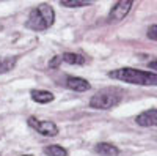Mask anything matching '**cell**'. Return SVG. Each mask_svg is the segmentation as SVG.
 <instances>
[{"label":"cell","instance_id":"obj_1","mask_svg":"<svg viewBox=\"0 0 157 156\" xmlns=\"http://www.w3.org/2000/svg\"><path fill=\"white\" fill-rule=\"evenodd\" d=\"M55 22V11L47 3H39L35 6L25 21V27L35 32H44L50 29Z\"/></svg>","mask_w":157,"mask_h":156},{"label":"cell","instance_id":"obj_2","mask_svg":"<svg viewBox=\"0 0 157 156\" xmlns=\"http://www.w3.org/2000/svg\"><path fill=\"white\" fill-rule=\"evenodd\" d=\"M110 79L123 81L135 85H155L157 84V76L155 73L151 71H143V70H135V68H120L113 70L109 73Z\"/></svg>","mask_w":157,"mask_h":156},{"label":"cell","instance_id":"obj_3","mask_svg":"<svg viewBox=\"0 0 157 156\" xmlns=\"http://www.w3.org/2000/svg\"><path fill=\"white\" fill-rule=\"evenodd\" d=\"M123 99V90L116 87H109L104 88L96 95L91 96L90 99V107L93 109H101V110H109L121 102Z\"/></svg>","mask_w":157,"mask_h":156},{"label":"cell","instance_id":"obj_4","mask_svg":"<svg viewBox=\"0 0 157 156\" xmlns=\"http://www.w3.org/2000/svg\"><path fill=\"white\" fill-rule=\"evenodd\" d=\"M29 126L33 128L35 131H38L39 134H43L46 137H55L58 134V126L54 122H49V120H38L35 117H30L27 120Z\"/></svg>","mask_w":157,"mask_h":156},{"label":"cell","instance_id":"obj_5","mask_svg":"<svg viewBox=\"0 0 157 156\" xmlns=\"http://www.w3.org/2000/svg\"><path fill=\"white\" fill-rule=\"evenodd\" d=\"M134 2L132 0H120V2L113 3L110 13H109V21H121L127 16V13L130 11V8H132Z\"/></svg>","mask_w":157,"mask_h":156},{"label":"cell","instance_id":"obj_6","mask_svg":"<svg viewBox=\"0 0 157 156\" xmlns=\"http://www.w3.org/2000/svg\"><path fill=\"white\" fill-rule=\"evenodd\" d=\"M137 125L143 126V128H151V126H155L157 123V109L152 107V109H148L145 112H141L137 115L135 118Z\"/></svg>","mask_w":157,"mask_h":156},{"label":"cell","instance_id":"obj_7","mask_svg":"<svg viewBox=\"0 0 157 156\" xmlns=\"http://www.w3.org/2000/svg\"><path fill=\"white\" fill-rule=\"evenodd\" d=\"M66 87L74 92H88L91 88L90 82L83 77H77V76H68L66 77Z\"/></svg>","mask_w":157,"mask_h":156},{"label":"cell","instance_id":"obj_8","mask_svg":"<svg viewBox=\"0 0 157 156\" xmlns=\"http://www.w3.org/2000/svg\"><path fill=\"white\" fill-rule=\"evenodd\" d=\"M94 151L101 156H118L120 154V148L113 144H109V142H101L94 147Z\"/></svg>","mask_w":157,"mask_h":156},{"label":"cell","instance_id":"obj_9","mask_svg":"<svg viewBox=\"0 0 157 156\" xmlns=\"http://www.w3.org/2000/svg\"><path fill=\"white\" fill-rule=\"evenodd\" d=\"M30 96L35 102H39V104H47V102H52L55 99L54 93L47 92V90H32Z\"/></svg>","mask_w":157,"mask_h":156},{"label":"cell","instance_id":"obj_10","mask_svg":"<svg viewBox=\"0 0 157 156\" xmlns=\"http://www.w3.org/2000/svg\"><path fill=\"white\" fill-rule=\"evenodd\" d=\"M60 57H61V62L69 63V65H85L86 63V58L80 54H75V52H66V54H63Z\"/></svg>","mask_w":157,"mask_h":156},{"label":"cell","instance_id":"obj_11","mask_svg":"<svg viewBox=\"0 0 157 156\" xmlns=\"http://www.w3.org/2000/svg\"><path fill=\"white\" fill-rule=\"evenodd\" d=\"M16 63H17V57H2L0 58V74L11 71L16 66Z\"/></svg>","mask_w":157,"mask_h":156},{"label":"cell","instance_id":"obj_12","mask_svg":"<svg viewBox=\"0 0 157 156\" xmlns=\"http://www.w3.org/2000/svg\"><path fill=\"white\" fill-rule=\"evenodd\" d=\"M44 153L47 156H68V150L60 145H49L44 148Z\"/></svg>","mask_w":157,"mask_h":156},{"label":"cell","instance_id":"obj_13","mask_svg":"<svg viewBox=\"0 0 157 156\" xmlns=\"http://www.w3.org/2000/svg\"><path fill=\"white\" fill-rule=\"evenodd\" d=\"M93 2H86V0H61L60 5L61 6H68V8H82V6H90Z\"/></svg>","mask_w":157,"mask_h":156},{"label":"cell","instance_id":"obj_14","mask_svg":"<svg viewBox=\"0 0 157 156\" xmlns=\"http://www.w3.org/2000/svg\"><path fill=\"white\" fill-rule=\"evenodd\" d=\"M155 30H157V25H155V24H152L151 27L148 29V38H149V40H152V41L157 40V33H155Z\"/></svg>","mask_w":157,"mask_h":156},{"label":"cell","instance_id":"obj_15","mask_svg":"<svg viewBox=\"0 0 157 156\" xmlns=\"http://www.w3.org/2000/svg\"><path fill=\"white\" fill-rule=\"evenodd\" d=\"M60 63H61V57H60V55H57V57H54V58L50 60L49 66H50V68H57V66H58Z\"/></svg>","mask_w":157,"mask_h":156},{"label":"cell","instance_id":"obj_16","mask_svg":"<svg viewBox=\"0 0 157 156\" xmlns=\"http://www.w3.org/2000/svg\"><path fill=\"white\" fill-rule=\"evenodd\" d=\"M149 68H152V70H155V62H151V63H149Z\"/></svg>","mask_w":157,"mask_h":156},{"label":"cell","instance_id":"obj_17","mask_svg":"<svg viewBox=\"0 0 157 156\" xmlns=\"http://www.w3.org/2000/svg\"><path fill=\"white\" fill-rule=\"evenodd\" d=\"M24 156H32V154H24Z\"/></svg>","mask_w":157,"mask_h":156}]
</instances>
